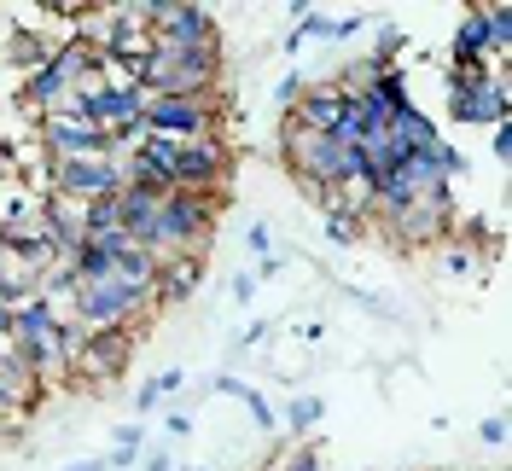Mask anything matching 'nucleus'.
Segmentation results:
<instances>
[{"label":"nucleus","mask_w":512,"mask_h":471,"mask_svg":"<svg viewBox=\"0 0 512 471\" xmlns=\"http://www.w3.org/2000/svg\"><path fill=\"white\" fill-rule=\"evenodd\" d=\"M222 76V41L210 47H146L140 59H128V82L140 94H210Z\"/></svg>","instance_id":"1"},{"label":"nucleus","mask_w":512,"mask_h":471,"mask_svg":"<svg viewBox=\"0 0 512 471\" xmlns=\"http://www.w3.org/2000/svg\"><path fill=\"white\" fill-rule=\"evenodd\" d=\"M216 192H181L169 187L158 198V233H152V256L169 262V256H204L210 245V227H216Z\"/></svg>","instance_id":"2"},{"label":"nucleus","mask_w":512,"mask_h":471,"mask_svg":"<svg viewBox=\"0 0 512 471\" xmlns=\"http://www.w3.org/2000/svg\"><path fill=\"white\" fill-rule=\"evenodd\" d=\"M448 117L466 128H495L512 123V88L501 64H472V70H448Z\"/></svg>","instance_id":"3"},{"label":"nucleus","mask_w":512,"mask_h":471,"mask_svg":"<svg viewBox=\"0 0 512 471\" xmlns=\"http://www.w3.org/2000/svg\"><path fill=\"white\" fill-rule=\"evenodd\" d=\"M152 303V285H128V280H94L76 285L70 297V320H82L88 332H105V326H140V309Z\"/></svg>","instance_id":"4"},{"label":"nucleus","mask_w":512,"mask_h":471,"mask_svg":"<svg viewBox=\"0 0 512 471\" xmlns=\"http://www.w3.org/2000/svg\"><path fill=\"white\" fill-rule=\"evenodd\" d=\"M140 128L158 140H210L216 134V99L210 94H152L140 105Z\"/></svg>","instance_id":"5"},{"label":"nucleus","mask_w":512,"mask_h":471,"mask_svg":"<svg viewBox=\"0 0 512 471\" xmlns=\"http://www.w3.org/2000/svg\"><path fill=\"white\" fill-rule=\"evenodd\" d=\"M140 105H146V94H140L134 82H99V88H76L53 117L82 123V128H117V123H134Z\"/></svg>","instance_id":"6"},{"label":"nucleus","mask_w":512,"mask_h":471,"mask_svg":"<svg viewBox=\"0 0 512 471\" xmlns=\"http://www.w3.org/2000/svg\"><path fill=\"white\" fill-rule=\"evenodd\" d=\"M123 163L117 157H70V163H53V181H47V198H64V204H88V198H117L123 192Z\"/></svg>","instance_id":"7"},{"label":"nucleus","mask_w":512,"mask_h":471,"mask_svg":"<svg viewBox=\"0 0 512 471\" xmlns=\"http://www.w3.org/2000/svg\"><path fill=\"white\" fill-rule=\"evenodd\" d=\"M227 175V146L210 134V140H181L175 157H169V187L181 192H216Z\"/></svg>","instance_id":"8"},{"label":"nucleus","mask_w":512,"mask_h":471,"mask_svg":"<svg viewBox=\"0 0 512 471\" xmlns=\"http://www.w3.org/2000/svg\"><path fill=\"white\" fill-rule=\"evenodd\" d=\"M41 146H47V163H70V157H111L105 128H82V123H64V117H41Z\"/></svg>","instance_id":"9"},{"label":"nucleus","mask_w":512,"mask_h":471,"mask_svg":"<svg viewBox=\"0 0 512 471\" xmlns=\"http://www.w3.org/2000/svg\"><path fill=\"white\" fill-rule=\"evenodd\" d=\"M128 239L123 233H105V239H76V251L64 256V268L76 274V285H94V280H111L117 274V251Z\"/></svg>","instance_id":"10"},{"label":"nucleus","mask_w":512,"mask_h":471,"mask_svg":"<svg viewBox=\"0 0 512 471\" xmlns=\"http://www.w3.org/2000/svg\"><path fill=\"white\" fill-rule=\"evenodd\" d=\"M128 355H134V326H105V332H94L88 338V349H82V367L99 378H117L128 367Z\"/></svg>","instance_id":"11"},{"label":"nucleus","mask_w":512,"mask_h":471,"mask_svg":"<svg viewBox=\"0 0 512 471\" xmlns=\"http://www.w3.org/2000/svg\"><path fill=\"white\" fill-rule=\"evenodd\" d=\"M53 64L64 70V82H70V94H76V88H99V82H105V64H111V59L99 53L88 35H76V41H64L59 53H53Z\"/></svg>","instance_id":"12"},{"label":"nucleus","mask_w":512,"mask_h":471,"mask_svg":"<svg viewBox=\"0 0 512 471\" xmlns=\"http://www.w3.org/2000/svg\"><path fill=\"white\" fill-rule=\"evenodd\" d=\"M198 285H204V256H169V262H158L152 303H187Z\"/></svg>","instance_id":"13"},{"label":"nucleus","mask_w":512,"mask_h":471,"mask_svg":"<svg viewBox=\"0 0 512 471\" xmlns=\"http://www.w3.org/2000/svg\"><path fill=\"white\" fill-rule=\"evenodd\" d=\"M384 140H390V146H396L402 157H414V152H431L443 134H437V123H431V117H425V111L414 105V111H396V117H390Z\"/></svg>","instance_id":"14"},{"label":"nucleus","mask_w":512,"mask_h":471,"mask_svg":"<svg viewBox=\"0 0 512 471\" xmlns=\"http://www.w3.org/2000/svg\"><path fill=\"white\" fill-rule=\"evenodd\" d=\"M64 99H70V82H64V70L53 64V53H47V64H35L30 82H24V105H30V111H41V117H53Z\"/></svg>","instance_id":"15"},{"label":"nucleus","mask_w":512,"mask_h":471,"mask_svg":"<svg viewBox=\"0 0 512 471\" xmlns=\"http://www.w3.org/2000/svg\"><path fill=\"white\" fill-rule=\"evenodd\" d=\"M35 384L41 378L12 355V349H0V413H18V408H30L35 402Z\"/></svg>","instance_id":"16"},{"label":"nucleus","mask_w":512,"mask_h":471,"mask_svg":"<svg viewBox=\"0 0 512 471\" xmlns=\"http://www.w3.org/2000/svg\"><path fill=\"white\" fill-rule=\"evenodd\" d=\"M181 367H169V373H158V378H146V384H140V390H134V413H140V419H152V413H163V402H169V396H175V390H181Z\"/></svg>","instance_id":"17"},{"label":"nucleus","mask_w":512,"mask_h":471,"mask_svg":"<svg viewBox=\"0 0 512 471\" xmlns=\"http://www.w3.org/2000/svg\"><path fill=\"white\" fill-rule=\"evenodd\" d=\"M76 227H82V239H105V233H117V198H88V204L76 210Z\"/></svg>","instance_id":"18"},{"label":"nucleus","mask_w":512,"mask_h":471,"mask_svg":"<svg viewBox=\"0 0 512 471\" xmlns=\"http://www.w3.org/2000/svg\"><path fill=\"white\" fill-rule=\"evenodd\" d=\"M320 419H326V402L309 396V390H297V396L286 402V431H291V437H309Z\"/></svg>","instance_id":"19"},{"label":"nucleus","mask_w":512,"mask_h":471,"mask_svg":"<svg viewBox=\"0 0 512 471\" xmlns=\"http://www.w3.org/2000/svg\"><path fill=\"white\" fill-rule=\"evenodd\" d=\"M117 280H128V285H152V280H158V256L140 251V245H123V251H117Z\"/></svg>","instance_id":"20"},{"label":"nucleus","mask_w":512,"mask_h":471,"mask_svg":"<svg viewBox=\"0 0 512 471\" xmlns=\"http://www.w3.org/2000/svg\"><path fill=\"white\" fill-rule=\"evenodd\" d=\"M483 12V30H489V53L495 59H507L512 47V6H478Z\"/></svg>","instance_id":"21"},{"label":"nucleus","mask_w":512,"mask_h":471,"mask_svg":"<svg viewBox=\"0 0 512 471\" xmlns=\"http://www.w3.org/2000/svg\"><path fill=\"white\" fill-rule=\"evenodd\" d=\"M402 47H408V30H402L396 18H379V41H373V53H367V59L396 64V59H402Z\"/></svg>","instance_id":"22"},{"label":"nucleus","mask_w":512,"mask_h":471,"mask_svg":"<svg viewBox=\"0 0 512 471\" xmlns=\"http://www.w3.org/2000/svg\"><path fill=\"white\" fill-rule=\"evenodd\" d=\"M338 291H344V297H350V303H355L361 314H379V320H402V309H396V303H384V297L361 291V285H338Z\"/></svg>","instance_id":"23"},{"label":"nucleus","mask_w":512,"mask_h":471,"mask_svg":"<svg viewBox=\"0 0 512 471\" xmlns=\"http://www.w3.org/2000/svg\"><path fill=\"white\" fill-rule=\"evenodd\" d=\"M303 94H309V76H303V70H286V76L274 82V105H280V111H297Z\"/></svg>","instance_id":"24"},{"label":"nucleus","mask_w":512,"mask_h":471,"mask_svg":"<svg viewBox=\"0 0 512 471\" xmlns=\"http://www.w3.org/2000/svg\"><path fill=\"white\" fill-rule=\"evenodd\" d=\"M262 338H268V320H251V326H239V332H233V344H227V361H245V355H251Z\"/></svg>","instance_id":"25"},{"label":"nucleus","mask_w":512,"mask_h":471,"mask_svg":"<svg viewBox=\"0 0 512 471\" xmlns=\"http://www.w3.org/2000/svg\"><path fill=\"white\" fill-rule=\"evenodd\" d=\"M239 402H245V413L256 419V431H274V425H280V413L268 408V396H262V390H251V384H245V390H239Z\"/></svg>","instance_id":"26"},{"label":"nucleus","mask_w":512,"mask_h":471,"mask_svg":"<svg viewBox=\"0 0 512 471\" xmlns=\"http://www.w3.org/2000/svg\"><path fill=\"white\" fill-rule=\"evenodd\" d=\"M280 471H326V460H320L315 442H303V448H291L286 460H280Z\"/></svg>","instance_id":"27"},{"label":"nucleus","mask_w":512,"mask_h":471,"mask_svg":"<svg viewBox=\"0 0 512 471\" xmlns=\"http://www.w3.org/2000/svg\"><path fill=\"white\" fill-rule=\"evenodd\" d=\"M245 251H251L256 262L274 256V227H268V221H251V227H245Z\"/></svg>","instance_id":"28"},{"label":"nucleus","mask_w":512,"mask_h":471,"mask_svg":"<svg viewBox=\"0 0 512 471\" xmlns=\"http://www.w3.org/2000/svg\"><path fill=\"white\" fill-rule=\"evenodd\" d=\"M367 24H373V12H344V18H332V41H355Z\"/></svg>","instance_id":"29"},{"label":"nucleus","mask_w":512,"mask_h":471,"mask_svg":"<svg viewBox=\"0 0 512 471\" xmlns=\"http://www.w3.org/2000/svg\"><path fill=\"white\" fill-rule=\"evenodd\" d=\"M227 297H233L239 309H245V303H251V297H256V274H251V268H239V274L227 280Z\"/></svg>","instance_id":"30"},{"label":"nucleus","mask_w":512,"mask_h":471,"mask_svg":"<svg viewBox=\"0 0 512 471\" xmlns=\"http://www.w3.org/2000/svg\"><path fill=\"white\" fill-rule=\"evenodd\" d=\"M478 442H483V448H501V442H507V419H501V413H489V419L478 425Z\"/></svg>","instance_id":"31"},{"label":"nucleus","mask_w":512,"mask_h":471,"mask_svg":"<svg viewBox=\"0 0 512 471\" xmlns=\"http://www.w3.org/2000/svg\"><path fill=\"white\" fill-rule=\"evenodd\" d=\"M111 448H134V454H140V448H146V425H117V431H111Z\"/></svg>","instance_id":"32"},{"label":"nucleus","mask_w":512,"mask_h":471,"mask_svg":"<svg viewBox=\"0 0 512 471\" xmlns=\"http://www.w3.org/2000/svg\"><path fill=\"white\" fill-rule=\"evenodd\" d=\"M443 268H448V274H460V280H466V274H472V268H478V256H472V251H460V245H448Z\"/></svg>","instance_id":"33"},{"label":"nucleus","mask_w":512,"mask_h":471,"mask_svg":"<svg viewBox=\"0 0 512 471\" xmlns=\"http://www.w3.org/2000/svg\"><path fill=\"white\" fill-rule=\"evenodd\" d=\"M239 390H245V378L239 373H216L210 378V396H233V402H239Z\"/></svg>","instance_id":"34"},{"label":"nucleus","mask_w":512,"mask_h":471,"mask_svg":"<svg viewBox=\"0 0 512 471\" xmlns=\"http://www.w3.org/2000/svg\"><path fill=\"white\" fill-rule=\"evenodd\" d=\"M286 262H291V256H280V251H274V256H262V262L251 268V274H256V285H262V280H274V274H280Z\"/></svg>","instance_id":"35"},{"label":"nucleus","mask_w":512,"mask_h":471,"mask_svg":"<svg viewBox=\"0 0 512 471\" xmlns=\"http://www.w3.org/2000/svg\"><path fill=\"white\" fill-rule=\"evenodd\" d=\"M12 175H18V146L0 140V181H12Z\"/></svg>","instance_id":"36"},{"label":"nucleus","mask_w":512,"mask_h":471,"mask_svg":"<svg viewBox=\"0 0 512 471\" xmlns=\"http://www.w3.org/2000/svg\"><path fill=\"white\" fill-rule=\"evenodd\" d=\"M495 157H501V163L512 157V123H495Z\"/></svg>","instance_id":"37"},{"label":"nucleus","mask_w":512,"mask_h":471,"mask_svg":"<svg viewBox=\"0 0 512 471\" xmlns=\"http://www.w3.org/2000/svg\"><path fill=\"white\" fill-rule=\"evenodd\" d=\"M163 425H169V437H192V419H187V413H163Z\"/></svg>","instance_id":"38"},{"label":"nucleus","mask_w":512,"mask_h":471,"mask_svg":"<svg viewBox=\"0 0 512 471\" xmlns=\"http://www.w3.org/2000/svg\"><path fill=\"white\" fill-rule=\"evenodd\" d=\"M64 471H111V466H105V454H82V460H70Z\"/></svg>","instance_id":"39"},{"label":"nucleus","mask_w":512,"mask_h":471,"mask_svg":"<svg viewBox=\"0 0 512 471\" xmlns=\"http://www.w3.org/2000/svg\"><path fill=\"white\" fill-rule=\"evenodd\" d=\"M140 471H175V460H169L163 448H152V454H146V466H140Z\"/></svg>","instance_id":"40"},{"label":"nucleus","mask_w":512,"mask_h":471,"mask_svg":"<svg viewBox=\"0 0 512 471\" xmlns=\"http://www.w3.org/2000/svg\"><path fill=\"white\" fill-rule=\"evenodd\" d=\"M187 471H210V466H187Z\"/></svg>","instance_id":"41"}]
</instances>
